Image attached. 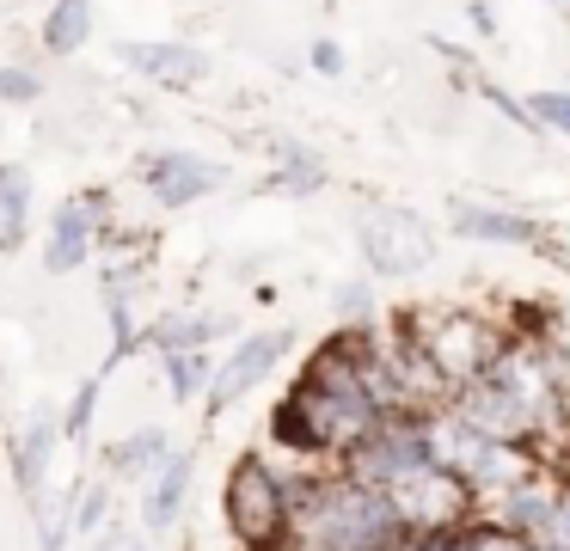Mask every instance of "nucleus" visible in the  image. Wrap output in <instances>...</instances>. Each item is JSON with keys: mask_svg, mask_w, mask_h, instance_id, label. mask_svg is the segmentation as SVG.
Segmentation results:
<instances>
[{"mask_svg": "<svg viewBox=\"0 0 570 551\" xmlns=\"http://www.w3.org/2000/svg\"><path fill=\"white\" fill-rule=\"evenodd\" d=\"M417 465H430V441H423V416L417 411H386L374 416V429L356 441V447L337 460V472H350L368 490H393L399 478H411Z\"/></svg>", "mask_w": 570, "mask_h": 551, "instance_id": "39448f33", "label": "nucleus"}, {"mask_svg": "<svg viewBox=\"0 0 570 551\" xmlns=\"http://www.w3.org/2000/svg\"><path fill=\"white\" fill-rule=\"evenodd\" d=\"M472 31H479V37H497V19H491V7H484V0H472Z\"/></svg>", "mask_w": 570, "mask_h": 551, "instance_id": "2f4dec72", "label": "nucleus"}, {"mask_svg": "<svg viewBox=\"0 0 570 551\" xmlns=\"http://www.w3.org/2000/svg\"><path fill=\"white\" fill-rule=\"evenodd\" d=\"M448 551H528V545L479 514V521H466V527H454V533H448Z\"/></svg>", "mask_w": 570, "mask_h": 551, "instance_id": "bb28decb", "label": "nucleus"}, {"mask_svg": "<svg viewBox=\"0 0 570 551\" xmlns=\"http://www.w3.org/2000/svg\"><path fill=\"white\" fill-rule=\"evenodd\" d=\"M105 227H111V196L105 190H75L68 203H56L50 227H43V269H50V276H68V269L92 264Z\"/></svg>", "mask_w": 570, "mask_h": 551, "instance_id": "9d476101", "label": "nucleus"}, {"mask_svg": "<svg viewBox=\"0 0 570 551\" xmlns=\"http://www.w3.org/2000/svg\"><path fill=\"white\" fill-rule=\"evenodd\" d=\"M399 318H405L411 343L423 350V362L442 374L448 399L466 380H479L509 343V318H491L479 306H417V313H399Z\"/></svg>", "mask_w": 570, "mask_h": 551, "instance_id": "7ed1b4c3", "label": "nucleus"}, {"mask_svg": "<svg viewBox=\"0 0 570 551\" xmlns=\"http://www.w3.org/2000/svg\"><path fill=\"white\" fill-rule=\"evenodd\" d=\"M31 215H38V184H31V166L7 159V166H0V257L26 252Z\"/></svg>", "mask_w": 570, "mask_h": 551, "instance_id": "6ab92c4d", "label": "nucleus"}, {"mask_svg": "<svg viewBox=\"0 0 570 551\" xmlns=\"http://www.w3.org/2000/svg\"><path fill=\"white\" fill-rule=\"evenodd\" d=\"M307 61H313V73H325V80H337V73H344V43H332V37H320V43L307 49Z\"/></svg>", "mask_w": 570, "mask_h": 551, "instance_id": "7c9ffc66", "label": "nucleus"}, {"mask_svg": "<svg viewBox=\"0 0 570 551\" xmlns=\"http://www.w3.org/2000/svg\"><path fill=\"white\" fill-rule=\"evenodd\" d=\"M190 484H197V447H173L160 460V472L141 478V502H136V527L160 545L185 527V509H190Z\"/></svg>", "mask_w": 570, "mask_h": 551, "instance_id": "ddd939ff", "label": "nucleus"}, {"mask_svg": "<svg viewBox=\"0 0 570 551\" xmlns=\"http://www.w3.org/2000/svg\"><path fill=\"white\" fill-rule=\"evenodd\" d=\"M540 465H546V453L528 447V441H491V447H484V460L466 472V490H472V502H479V514L497 509V502H503L515 484H528Z\"/></svg>", "mask_w": 570, "mask_h": 551, "instance_id": "2eb2a0df", "label": "nucleus"}, {"mask_svg": "<svg viewBox=\"0 0 570 551\" xmlns=\"http://www.w3.org/2000/svg\"><path fill=\"white\" fill-rule=\"evenodd\" d=\"M533 122H540L546 135H570V86H552V92H533L528 98Z\"/></svg>", "mask_w": 570, "mask_h": 551, "instance_id": "cd10ccee", "label": "nucleus"}, {"mask_svg": "<svg viewBox=\"0 0 570 551\" xmlns=\"http://www.w3.org/2000/svg\"><path fill=\"white\" fill-rule=\"evenodd\" d=\"M160 380L173 392V404H203L215 380V350H178V355H160Z\"/></svg>", "mask_w": 570, "mask_h": 551, "instance_id": "5701e85b", "label": "nucleus"}, {"mask_svg": "<svg viewBox=\"0 0 570 551\" xmlns=\"http://www.w3.org/2000/svg\"><path fill=\"white\" fill-rule=\"evenodd\" d=\"M448 233L479 239V245H528V252L558 257V264H564V245H558L533 215L503 208V203H479V196H454V203H448Z\"/></svg>", "mask_w": 570, "mask_h": 551, "instance_id": "9b49d317", "label": "nucleus"}, {"mask_svg": "<svg viewBox=\"0 0 570 551\" xmlns=\"http://www.w3.org/2000/svg\"><path fill=\"white\" fill-rule=\"evenodd\" d=\"M56 447H62V411L38 404L7 441V478H13L19 502H38L56 484Z\"/></svg>", "mask_w": 570, "mask_h": 551, "instance_id": "f8f14e48", "label": "nucleus"}, {"mask_svg": "<svg viewBox=\"0 0 570 551\" xmlns=\"http://www.w3.org/2000/svg\"><path fill=\"white\" fill-rule=\"evenodd\" d=\"M295 509V465H276L271 453H239L222 478V521L239 551H276Z\"/></svg>", "mask_w": 570, "mask_h": 551, "instance_id": "20e7f679", "label": "nucleus"}, {"mask_svg": "<svg viewBox=\"0 0 570 551\" xmlns=\"http://www.w3.org/2000/svg\"><path fill=\"white\" fill-rule=\"evenodd\" d=\"M105 301V331H111V350H105V367L99 374H111V367H124L129 355L141 350V337H148V318H141L136 294H99Z\"/></svg>", "mask_w": 570, "mask_h": 551, "instance_id": "4be33fe9", "label": "nucleus"}, {"mask_svg": "<svg viewBox=\"0 0 570 551\" xmlns=\"http://www.w3.org/2000/svg\"><path fill=\"white\" fill-rule=\"evenodd\" d=\"M117 61H124L129 73H141V80H154V86H173V92H190V86L209 80V56H203L197 43H185V37L117 43Z\"/></svg>", "mask_w": 570, "mask_h": 551, "instance_id": "4468645a", "label": "nucleus"}, {"mask_svg": "<svg viewBox=\"0 0 570 551\" xmlns=\"http://www.w3.org/2000/svg\"><path fill=\"white\" fill-rule=\"evenodd\" d=\"M68 521H75V539H92L105 533V527L117 521V484L105 472L80 478V484H68Z\"/></svg>", "mask_w": 570, "mask_h": 551, "instance_id": "412c9836", "label": "nucleus"}, {"mask_svg": "<svg viewBox=\"0 0 570 551\" xmlns=\"http://www.w3.org/2000/svg\"><path fill=\"white\" fill-rule=\"evenodd\" d=\"M31 509V533H38V551H68L75 545V521H68V490H43L38 502H26Z\"/></svg>", "mask_w": 570, "mask_h": 551, "instance_id": "b1692460", "label": "nucleus"}, {"mask_svg": "<svg viewBox=\"0 0 570 551\" xmlns=\"http://www.w3.org/2000/svg\"><path fill=\"white\" fill-rule=\"evenodd\" d=\"M332 313H337V325H374V318H381V301H374V276L337 282V288H332Z\"/></svg>", "mask_w": 570, "mask_h": 551, "instance_id": "a878e982", "label": "nucleus"}, {"mask_svg": "<svg viewBox=\"0 0 570 551\" xmlns=\"http://www.w3.org/2000/svg\"><path fill=\"white\" fill-rule=\"evenodd\" d=\"M374 325H381V318H374ZM374 325H337L332 337L301 362V374L288 380V392L276 399L271 441L295 465H337L374 429V416H386L368 392Z\"/></svg>", "mask_w": 570, "mask_h": 551, "instance_id": "f257e3e1", "label": "nucleus"}, {"mask_svg": "<svg viewBox=\"0 0 570 551\" xmlns=\"http://www.w3.org/2000/svg\"><path fill=\"white\" fill-rule=\"evenodd\" d=\"M92 24H99V0H50V12L38 24L43 56H56V61L80 56L92 43Z\"/></svg>", "mask_w": 570, "mask_h": 551, "instance_id": "aec40b11", "label": "nucleus"}, {"mask_svg": "<svg viewBox=\"0 0 570 551\" xmlns=\"http://www.w3.org/2000/svg\"><path fill=\"white\" fill-rule=\"evenodd\" d=\"M166 453H173V435H166L160 423H136V429H124V435H111L99 447V472L111 478V484H141V478L160 472Z\"/></svg>", "mask_w": 570, "mask_h": 551, "instance_id": "f3484780", "label": "nucleus"}, {"mask_svg": "<svg viewBox=\"0 0 570 551\" xmlns=\"http://www.w3.org/2000/svg\"><path fill=\"white\" fill-rule=\"evenodd\" d=\"M393 502L337 465H295V509L276 551H399Z\"/></svg>", "mask_w": 570, "mask_h": 551, "instance_id": "f03ea898", "label": "nucleus"}, {"mask_svg": "<svg viewBox=\"0 0 570 551\" xmlns=\"http://www.w3.org/2000/svg\"><path fill=\"white\" fill-rule=\"evenodd\" d=\"M546 7H570V0H546Z\"/></svg>", "mask_w": 570, "mask_h": 551, "instance_id": "473e14b6", "label": "nucleus"}, {"mask_svg": "<svg viewBox=\"0 0 570 551\" xmlns=\"http://www.w3.org/2000/svg\"><path fill=\"white\" fill-rule=\"evenodd\" d=\"M239 318L234 313H203V306H173V313H154L148 318V337L141 350L154 355H178V350H215L222 337H234Z\"/></svg>", "mask_w": 570, "mask_h": 551, "instance_id": "dca6fc26", "label": "nucleus"}, {"mask_svg": "<svg viewBox=\"0 0 570 551\" xmlns=\"http://www.w3.org/2000/svg\"><path fill=\"white\" fill-rule=\"evenodd\" d=\"M80 551H160L148 533H141L136 521H111L105 533H92V539H80Z\"/></svg>", "mask_w": 570, "mask_h": 551, "instance_id": "c85d7f7f", "label": "nucleus"}, {"mask_svg": "<svg viewBox=\"0 0 570 551\" xmlns=\"http://www.w3.org/2000/svg\"><path fill=\"white\" fill-rule=\"evenodd\" d=\"M356 252L362 264H368V276H417L423 264L435 257V227L423 215H411V208H362L356 220Z\"/></svg>", "mask_w": 570, "mask_h": 551, "instance_id": "0eeeda50", "label": "nucleus"}, {"mask_svg": "<svg viewBox=\"0 0 570 551\" xmlns=\"http://www.w3.org/2000/svg\"><path fill=\"white\" fill-rule=\"evenodd\" d=\"M271 178H264V190H276V196H313V190H325V154L320 147H307V141H295V135H271Z\"/></svg>", "mask_w": 570, "mask_h": 551, "instance_id": "a211bd4d", "label": "nucleus"}, {"mask_svg": "<svg viewBox=\"0 0 570 551\" xmlns=\"http://www.w3.org/2000/svg\"><path fill=\"white\" fill-rule=\"evenodd\" d=\"M99 399H105V374H87L62 404V441H92L99 429Z\"/></svg>", "mask_w": 570, "mask_h": 551, "instance_id": "393cba45", "label": "nucleus"}, {"mask_svg": "<svg viewBox=\"0 0 570 551\" xmlns=\"http://www.w3.org/2000/svg\"><path fill=\"white\" fill-rule=\"evenodd\" d=\"M136 178H141V190L154 196V208L178 215V208H190V203L222 190L227 166L209 154H190V147H148V154L136 159Z\"/></svg>", "mask_w": 570, "mask_h": 551, "instance_id": "1a4fd4ad", "label": "nucleus"}, {"mask_svg": "<svg viewBox=\"0 0 570 551\" xmlns=\"http://www.w3.org/2000/svg\"><path fill=\"white\" fill-rule=\"evenodd\" d=\"M386 502H393L399 527L405 533H454V527L479 521V502H472V490L460 484L454 472H442V465H417L411 478H399L393 490H386Z\"/></svg>", "mask_w": 570, "mask_h": 551, "instance_id": "6e6552de", "label": "nucleus"}, {"mask_svg": "<svg viewBox=\"0 0 570 551\" xmlns=\"http://www.w3.org/2000/svg\"><path fill=\"white\" fill-rule=\"evenodd\" d=\"M38 98H43V73L19 68V61L0 68V105H38Z\"/></svg>", "mask_w": 570, "mask_h": 551, "instance_id": "c756f323", "label": "nucleus"}, {"mask_svg": "<svg viewBox=\"0 0 570 551\" xmlns=\"http://www.w3.org/2000/svg\"><path fill=\"white\" fill-rule=\"evenodd\" d=\"M288 350H295V331H288V325L239 331L234 350L215 355V380H209V392H203V416H227L234 404H246L252 392H258L264 380L288 362Z\"/></svg>", "mask_w": 570, "mask_h": 551, "instance_id": "423d86ee", "label": "nucleus"}]
</instances>
